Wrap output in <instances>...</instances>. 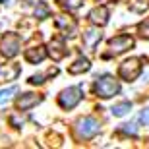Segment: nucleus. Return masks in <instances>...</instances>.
Wrapping results in <instances>:
<instances>
[{
  "label": "nucleus",
  "instance_id": "0eeeda50",
  "mask_svg": "<svg viewBox=\"0 0 149 149\" xmlns=\"http://www.w3.org/2000/svg\"><path fill=\"white\" fill-rule=\"evenodd\" d=\"M54 23H56V27L62 31L64 37H74V35H76V22H74L72 17H68V16H56Z\"/></svg>",
  "mask_w": 149,
  "mask_h": 149
},
{
  "label": "nucleus",
  "instance_id": "dca6fc26",
  "mask_svg": "<svg viewBox=\"0 0 149 149\" xmlns=\"http://www.w3.org/2000/svg\"><path fill=\"white\" fill-rule=\"evenodd\" d=\"M17 93V87H8V89H2L0 91V107L8 105L12 99H14V95Z\"/></svg>",
  "mask_w": 149,
  "mask_h": 149
},
{
  "label": "nucleus",
  "instance_id": "6ab92c4d",
  "mask_svg": "<svg viewBox=\"0 0 149 149\" xmlns=\"http://www.w3.org/2000/svg\"><path fill=\"white\" fill-rule=\"evenodd\" d=\"M62 4H64L66 10H77V8L83 4V0H64Z\"/></svg>",
  "mask_w": 149,
  "mask_h": 149
},
{
  "label": "nucleus",
  "instance_id": "4be33fe9",
  "mask_svg": "<svg viewBox=\"0 0 149 149\" xmlns=\"http://www.w3.org/2000/svg\"><path fill=\"white\" fill-rule=\"evenodd\" d=\"M43 81H45V76H41V74H39V76H31V77H29V83H33V85H41Z\"/></svg>",
  "mask_w": 149,
  "mask_h": 149
},
{
  "label": "nucleus",
  "instance_id": "423d86ee",
  "mask_svg": "<svg viewBox=\"0 0 149 149\" xmlns=\"http://www.w3.org/2000/svg\"><path fill=\"white\" fill-rule=\"evenodd\" d=\"M132 47H134V39L130 35H118V37L109 41V52L111 54H122Z\"/></svg>",
  "mask_w": 149,
  "mask_h": 149
},
{
  "label": "nucleus",
  "instance_id": "9b49d317",
  "mask_svg": "<svg viewBox=\"0 0 149 149\" xmlns=\"http://www.w3.org/2000/svg\"><path fill=\"white\" fill-rule=\"evenodd\" d=\"M89 19L95 23V25H107L109 22V10H107L105 6H99V8H93V10L89 12Z\"/></svg>",
  "mask_w": 149,
  "mask_h": 149
},
{
  "label": "nucleus",
  "instance_id": "f8f14e48",
  "mask_svg": "<svg viewBox=\"0 0 149 149\" xmlns=\"http://www.w3.org/2000/svg\"><path fill=\"white\" fill-rule=\"evenodd\" d=\"M103 39V33H101L99 29H87L85 33H83V45L87 47V49H95L97 45H99V41Z\"/></svg>",
  "mask_w": 149,
  "mask_h": 149
},
{
  "label": "nucleus",
  "instance_id": "f3484780",
  "mask_svg": "<svg viewBox=\"0 0 149 149\" xmlns=\"http://www.w3.org/2000/svg\"><path fill=\"white\" fill-rule=\"evenodd\" d=\"M35 17H39V19L49 17V6L43 4V2H37V8H35Z\"/></svg>",
  "mask_w": 149,
  "mask_h": 149
},
{
  "label": "nucleus",
  "instance_id": "7ed1b4c3",
  "mask_svg": "<svg viewBox=\"0 0 149 149\" xmlns=\"http://www.w3.org/2000/svg\"><path fill=\"white\" fill-rule=\"evenodd\" d=\"M22 49V37L17 33H6L0 39V54L6 58H14Z\"/></svg>",
  "mask_w": 149,
  "mask_h": 149
},
{
  "label": "nucleus",
  "instance_id": "aec40b11",
  "mask_svg": "<svg viewBox=\"0 0 149 149\" xmlns=\"http://www.w3.org/2000/svg\"><path fill=\"white\" fill-rule=\"evenodd\" d=\"M120 132L130 134V136H138V128H136V124H124V126L120 128Z\"/></svg>",
  "mask_w": 149,
  "mask_h": 149
},
{
  "label": "nucleus",
  "instance_id": "412c9836",
  "mask_svg": "<svg viewBox=\"0 0 149 149\" xmlns=\"http://www.w3.org/2000/svg\"><path fill=\"white\" fill-rule=\"evenodd\" d=\"M139 120H141V124H145V126H149V107L141 111V114H139Z\"/></svg>",
  "mask_w": 149,
  "mask_h": 149
},
{
  "label": "nucleus",
  "instance_id": "1a4fd4ad",
  "mask_svg": "<svg viewBox=\"0 0 149 149\" xmlns=\"http://www.w3.org/2000/svg\"><path fill=\"white\" fill-rule=\"evenodd\" d=\"M43 101V97L37 93H23L19 99H17V109L19 111H29V109H33L35 105H39Z\"/></svg>",
  "mask_w": 149,
  "mask_h": 149
},
{
  "label": "nucleus",
  "instance_id": "6e6552de",
  "mask_svg": "<svg viewBox=\"0 0 149 149\" xmlns=\"http://www.w3.org/2000/svg\"><path fill=\"white\" fill-rule=\"evenodd\" d=\"M49 54L52 56V60H62L64 56L68 54V49H66V45H64V41L62 39H52L49 43Z\"/></svg>",
  "mask_w": 149,
  "mask_h": 149
},
{
  "label": "nucleus",
  "instance_id": "20e7f679",
  "mask_svg": "<svg viewBox=\"0 0 149 149\" xmlns=\"http://www.w3.org/2000/svg\"><path fill=\"white\" fill-rule=\"evenodd\" d=\"M120 77L124 81H134L138 79V76L141 74V60L139 58H128L126 62L120 64V70H118Z\"/></svg>",
  "mask_w": 149,
  "mask_h": 149
},
{
  "label": "nucleus",
  "instance_id": "f257e3e1",
  "mask_svg": "<svg viewBox=\"0 0 149 149\" xmlns=\"http://www.w3.org/2000/svg\"><path fill=\"white\" fill-rule=\"evenodd\" d=\"M99 122L91 118V116H85V118H79L76 122V126H74V132L79 139H91L95 138L97 134H99Z\"/></svg>",
  "mask_w": 149,
  "mask_h": 149
},
{
  "label": "nucleus",
  "instance_id": "f03ea898",
  "mask_svg": "<svg viewBox=\"0 0 149 149\" xmlns=\"http://www.w3.org/2000/svg\"><path fill=\"white\" fill-rule=\"evenodd\" d=\"M120 91V85L112 76H103L95 81V93L103 97V99H111Z\"/></svg>",
  "mask_w": 149,
  "mask_h": 149
},
{
  "label": "nucleus",
  "instance_id": "a211bd4d",
  "mask_svg": "<svg viewBox=\"0 0 149 149\" xmlns=\"http://www.w3.org/2000/svg\"><path fill=\"white\" fill-rule=\"evenodd\" d=\"M138 33H139V37H143L149 41V19H145V22H141L138 25Z\"/></svg>",
  "mask_w": 149,
  "mask_h": 149
},
{
  "label": "nucleus",
  "instance_id": "4468645a",
  "mask_svg": "<svg viewBox=\"0 0 149 149\" xmlns=\"http://www.w3.org/2000/svg\"><path fill=\"white\" fill-rule=\"evenodd\" d=\"M89 68H91V64H89V60L85 58V56H81V58H77V60H76V62L72 64V66L68 68V72L76 76V74H83V72H87Z\"/></svg>",
  "mask_w": 149,
  "mask_h": 149
},
{
  "label": "nucleus",
  "instance_id": "2eb2a0df",
  "mask_svg": "<svg viewBox=\"0 0 149 149\" xmlns=\"http://www.w3.org/2000/svg\"><path fill=\"white\" fill-rule=\"evenodd\" d=\"M130 111H132V103L130 101H124V103H118V105L112 107V114L114 116H126Z\"/></svg>",
  "mask_w": 149,
  "mask_h": 149
},
{
  "label": "nucleus",
  "instance_id": "9d476101",
  "mask_svg": "<svg viewBox=\"0 0 149 149\" xmlns=\"http://www.w3.org/2000/svg\"><path fill=\"white\" fill-rule=\"evenodd\" d=\"M19 74H22V68L17 66V64H6V66H0V83L14 81V79H17Z\"/></svg>",
  "mask_w": 149,
  "mask_h": 149
},
{
  "label": "nucleus",
  "instance_id": "5701e85b",
  "mask_svg": "<svg viewBox=\"0 0 149 149\" xmlns=\"http://www.w3.org/2000/svg\"><path fill=\"white\" fill-rule=\"evenodd\" d=\"M0 2H2V0H0ZM10 2H12V0H8V4H10Z\"/></svg>",
  "mask_w": 149,
  "mask_h": 149
},
{
  "label": "nucleus",
  "instance_id": "ddd939ff",
  "mask_svg": "<svg viewBox=\"0 0 149 149\" xmlns=\"http://www.w3.org/2000/svg\"><path fill=\"white\" fill-rule=\"evenodd\" d=\"M45 56H47L45 47H33V49L25 50V60L31 62V64H39V62H43Z\"/></svg>",
  "mask_w": 149,
  "mask_h": 149
},
{
  "label": "nucleus",
  "instance_id": "39448f33",
  "mask_svg": "<svg viewBox=\"0 0 149 149\" xmlns=\"http://www.w3.org/2000/svg\"><path fill=\"white\" fill-rule=\"evenodd\" d=\"M81 101V87H68L64 89L60 95H58V105L62 107V109H74V107L77 105Z\"/></svg>",
  "mask_w": 149,
  "mask_h": 149
}]
</instances>
